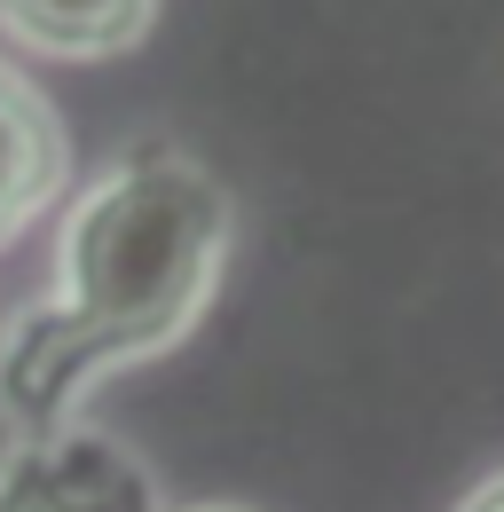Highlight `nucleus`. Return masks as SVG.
<instances>
[{
	"label": "nucleus",
	"mask_w": 504,
	"mask_h": 512,
	"mask_svg": "<svg viewBox=\"0 0 504 512\" xmlns=\"http://www.w3.org/2000/svg\"><path fill=\"white\" fill-rule=\"evenodd\" d=\"M237 205L174 142L126 150L56 237V300L16 316L0 347V410L16 434L63 426L79 394L126 363L182 347L221 292Z\"/></svg>",
	"instance_id": "obj_1"
},
{
	"label": "nucleus",
	"mask_w": 504,
	"mask_h": 512,
	"mask_svg": "<svg viewBox=\"0 0 504 512\" xmlns=\"http://www.w3.org/2000/svg\"><path fill=\"white\" fill-rule=\"evenodd\" d=\"M189 512H245V505H189Z\"/></svg>",
	"instance_id": "obj_6"
},
{
	"label": "nucleus",
	"mask_w": 504,
	"mask_h": 512,
	"mask_svg": "<svg viewBox=\"0 0 504 512\" xmlns=\"http://www.w3.org/2000/svg\"><path fill=\"white\" fill-rule=\"evenodd\" d=\"M63 174H71V134H63L56 103L24 71L0 64V245L24 237L56 205Z\"/></svg>",
	"instance_id": "obj_3"
},
{
	"label": "nucleus",
	"mask_w": 504,
	"mask_h": 512,
	"mask_svg": "<svg viewBox=\"0 0 504 512\" xmlns=\"http://www.w3.org/2000/svg\"><path fill=\"white\" fill-rule=\"evenodd\" d=\"M158 24V0H0V32L56 64H103L142 48Z\"/></svg>",
	"instance_id": "obj_4"
},
{
	"label": "nucleus",
	"mask_w": 504,
	"mask_h": 512,
	"mask_svg": "<svg viewBox=\"0 0 504 512\" xmlns=\"http://www.w3.org/2000/svg\"><path fill=\"white\" fill-rule=\"evenodd\" d=\"M457 512H504V473H489V481H481V489H473Z\"/></svg>",
	"instance_id": "obj_5"
},
{
	"label": "nucleus",
	"mask_w": 504,
	"mask_h": 512,
	"mask_svg": "<svg viewBox=\"0 0 504 512\" xmlns=\"http://www.w3.org/2000/svg\"><path fill=\"white\" fill-rule=\"evenodd\" d=\"M0 512H158V481L119 434L63 418L0 449Z\"/></svg>",
	"instance_id": "obj_2"
}]
</instances>
